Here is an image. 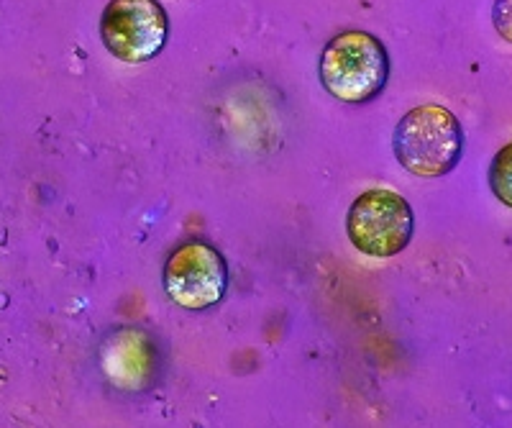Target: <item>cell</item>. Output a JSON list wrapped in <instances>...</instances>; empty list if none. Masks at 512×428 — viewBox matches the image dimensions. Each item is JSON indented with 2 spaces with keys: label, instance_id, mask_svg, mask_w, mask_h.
Instances as JSON below:
<instances>
[{
  "label": "cell",
  "instance_id": "cell-3",
  "mask_svg": "<svg viewBox=\"0 0 512 428\" xmlns=\"http://www.w3.org/2000/svg\"><path fill=\"white\" fill-rule=\"evenodd\" d=\"M346 234L354 249L367 257H397L413 241L415 213L395 190L372 188L351 203Z\"/></svg>",
  "mask_w": 512,
  "mask_h": 428
},
{
  "label": "cell",
  "instance_id": "cell-8",
  "mask_svg": "<svg viewBox=\"0 0 512 428\" xmlns=\"http://www.w3.org/2000/svg\"><path fill=\"white\" fill-rule=\"evenodd\" d=\"M492 26L502 36V42L512 44V0H495V6H492Z\"/></svg>",
  "mask_w": 512,
  "mask_h": 428
},
{
  "label": "cell",
  "instance_id": "cell-6",
  "mask_svg": "<svg viewBox=\"0 0 512 428\" xmlns=\"http://www.w3.org/2000/svg\"><path fill=\"white\" fill-rule=\"evenodd\" d=\"M103 372L118 390H146L157 375V346L141 331H116L103 349Z\"/></svg>",
  "mask_w": 512,
  "mask_h": 428
},
{
  "label": "cell",
  "instance_id": "cell-2",
  "mask_svg": "<svg viewBox=\"0 0 512 428\" xmlns=\"http://www.w3.org/2000/svg\"><path fill=\"white\" fill-rule=\"evenodd\" d=\"M392 149L402 170L415 177H443L464 157V126L438 103L410 108L397 124Z\"/></svg>",
  "mask_w": 512,
  "mask_h": 428
},
{
  "label": "cell",
  "instance_id": "cell-5",
  "mask_svg": "<svg viewBox=\"0 0 512 428\" xmlns=\"http://www.w3.org/2000/svg\"><path fill=\"white\" fill-rule=\"evenodd\" d=\"M100 39L121 62H149L167 44L169 16L159 0H111L100 16Z\"/></svg>",
  "mask_w": 512,
  "mask_h": 428
},
{
  "label": "cell",
  "instance_id": "cell-7",
  "mask_svg": "<svg viewBox=\"0 0 512 428\" xmlns=\"http://www.w3.org/2000/svg\"><path fill=\"white\" fill-rule=\"evenodd\" d=\"M489 190L502 206L512 208V144L502 147L489 165Z\"/></svg>",
  "mask_w": 512,
  "mask_h": 428
},
{
  "label": "cell",
  "instance_id": "cell-1",
  "mask_svg": "<svg viewBox=\"0 0 512 428\" xmlns=\"http://www.w3.org/2000/svg\"><path fill=\"white\" fill-rule=\"evenodd\" d=\"M318 75L333 98L351 106H364L387 88L390 54L382 39L369 31H341L323 47Z\"/></svg>",
  "mask_w": 512,
  "mask_h": 428
},
{
  "label": "cell",
  "instance_id": "cell-4",
  "mask_svg": "<svg viewBox=\"0 0 512 428\" xmlns=\"http://www.w3.org/2000/svg\"><path fill=\"white\" fill-rule=\"evenodd\" d=\"M162 282L175 305L185 311H208L228 293L226 257L208 241H185L164 262Z\"/></svg>",
  "mask_w": 512,
  "mask_h": 428
}]
</instances>
